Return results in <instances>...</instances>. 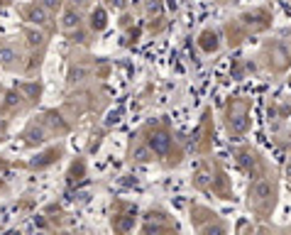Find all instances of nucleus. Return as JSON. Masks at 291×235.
Returning <instances> with one entry per match:
<instances>
[{"mask_svg": "<svg viewBox=\"0 0 291 235\" xmlns=\"http://www.w3.org/2000/svg\"><path fill=\"white\" fill-rule=\"evenodd\" d=\"M32 20H34V22H47V10H44V7L32 10Z\"/></svg>", "mask_w": 291, "mask_h": 235, "instance_id": "5", "label": "nucleus"}, {"mask_svg": "<svg viewBox=\"0 0 291 235\" xmlns=\"http://www.w3.org/2000/svg\"><path fill=\"white\" fill-rule=\"evenodd\" d=\"M76 25H79V15H76L74 10H69V12L64 15V27L71 29V27H76Z\"/></svg>", "mask_w": 291, "mask_h": 235, "instance_id": "2", "label": "nucleus"}, {"mask_svg": "<svg viewBox=\"0 0 291 235\" xmlns=\"http://www.w3.org/2000/svg\"><path fill=\"white\" fill-rule=\"evenodd\" d=\"M93 27L96 29L105 27V12L103 10H93Z\"/></svg>", "mask_w": 291, "mask_h": 235, "instance_id": "3", "label": "nucleus"}, {"mask_svg": "<svg viewBox=\"0 0 291 235\" xmlns=\"http://www.w3.org/2000/svg\"><path fill=\"white\" fill-rule=\"evenodd\" d=\"M5 98H7V101H5L7 106H17V103H20V96H17V93H7Z\"/></svg>", "mask_w": 291, "mask_h": 235, "instance_id": "6", "label": "nucleus"}, {"mask_svg": "<svg viewBox=\"0 0 291 235\" xmlns=\"http://www.w3.org/2000/svg\"><path fill=\"white\" fill-rule=\"evenodd\" d=\"M110 2H113L115 7H122V0H110Z\"/></svg>", "mask_w": 291, "mask_h": 235, "instance_id": "8", "label": "nucleus"}, {"mask_svg": "<svg viewBox=\"0 0 291 235\" xmlns=\"http://www.w3.org/2000/svg\"><path fill=\"white\" fill-rule=\"evenodd\" d=\"M76 2H79V5H81V2H84V0H76Z\"/></svg>", "mask_w": 291, "mask_h": 235, "instance_id": "9", "label": "nucleus"}, {"mask_svg": "<svg viewBox=\"0 0 291 235\" xmlns=\"http://www.w3.org/2000/svg\"><path fill=\"white\" fill-rule=\"evenodd\" d=\"M12 59H15V52H12V49H7V47H0V61H2V64H10Z\"/></svg>", "mask_w": 291, "mask_h": 235, "instance_id": "4", "label": "nucleus"}, {"mask_svg": "<svg viewBox=\"0 0 291 235\" xmlns=\"http://www.w3.org/2000/svg\"><path fill=\"white\" fill-rule=\"evenodd\" d=\"M59 7V0H44V10H54Z\"/></svg>", "mask_w": 291, "mask_h": 235, "instance_id": "7", "label": "nucleus"}, {"mask_svg": "<svg viewBox=\"0 0 291 235\" xmlns=\"http://www.w3.org/2000/svg\"><path fill=\"white\" fill-rule=\"evenodd\" d=\"M169 145H172V140H169L167 132H154V135L149 137V149H152L154 154H167V152H169Z\"/></svg>", "mask_w": 291, "mask_h": 235, "instance_id": "1", "label": "nucleus"}]
</instances>
